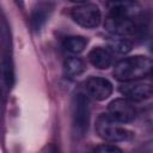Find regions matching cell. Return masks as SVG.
Instances as JSON below:
<instances>
[{"instance_id":"obj_9","label":"cell","mask_w":153,"mask_h":153,"mask_svg":"<svg viewBox=\"0 0 153 153\" xmlns=\"http://www.w3.org/2000/svg\"><path fill=\"white\" fill-rule=\"evenodd\" d=\"M120 92L124 96V98L129 99L130 102H141L148 99L152 96L153 88L151 84L129 81L124 82V85L120 87Z\"/></svg>"},{"instance_id":"obj_6","label":"cell","mask_w":153,"mask_h":153,"mask_svg":"<svg viewBox=\"0 0 153 153\" xmlns=\"http://www.w3.org/2000/svg\"><path fill=\"white\" fill-rule=\"evenodd\" d=\"M108 13L135 19L143 20V8L136 0H109Z\"/></svg>"},{"instance_id":"obj_10","label":"cell","mask_w":153,"mask_h":153,"mask_svg":"<svg viewBox=\"0 0 153 153\" xmlns=\"http://www.w3.org/2000/svg\"><path fill=\"white\" fill-rule=\"evenodd\" d=\"M53 10H54V5L50 2L37 4L32 8V12H31V17H30L31 27L35 31H39L43 27V25L47 23V20L49 19Z\"/></svg>"},{"instance_id":"obj_12","label":"cell","mask_w":153,"mask_h":153,"mask_svg":"<svg viewBox=\"0 0 153 153\" xmlns=\"http://www.w3.org/2000/svg\"><path fill=\"white\" fill-rule=\"evenodd\" d=\"M86 69V65L85 62L80 59V57H75V56H71L68 59H66L65 63H63V71L66 76L68 78H75L80 74H82Z\"/></svg>"},{"instance_id":"obj_14","label":"cell","mask_w":153,"mask_h":153,"mask_svg":"<svg viewBox=\"0 0 153 153\" xmlns=\"http://www.w3.org/2000/svg\"><path fill=\"white\" fill-rule=\"evenodd\" d=\"M108 49L111 53L127 54L131 49V42L128 41L127 38H117V39H114V41H111L109 43V48Z\"/></svg>"},{"instance_id":"obj_15","label":"cell","mask_w":153,"mask_h":153,"mask_svg":"<svg viewBox=\"0 0 153 153\" xmlns=\"http://www.w3.org/2000/svg\"><path fill=\"white\" fill-rule=\"evenodd\" d=\"M94 151H96V152H99V153H115V152L121 153V152H122L121 148H118V147H116V146H114V145H110V143L97 146V147L94 148Z\"/></svg>"},{"instance_id":"obj_2","label":"cell","mask_w":153,"mask_h":153,"mask_svg":"<svg viewBox=\"0 0 153 153\" xmlns=\"http://www.w3.org/2000/svg\"><path fill=\"white\" fill-rule=\"evenodd\" d=\"M91 117L90 100L84 93H76L72 102V129L76 137H82L88 129Z\"/></svg>"},{"instance_id":"obj_17","label":"cell","mask_w":153,"mask_h":153,"mask_svg":"<svg viewBox=\"0 0 153 153\" xmlns=\"http://www.w3.org/2000/svg\"><path fill=\"white\" fill-rule=\"evenodd\" d=\"M16 2H17L19 6H23V0H16Z\"/></svg>"},{"instance_id":"obj_1","label":"cell","mask_w":153,"mask_h":153,"mask_svg":"<svg viewBox=\"0 0 153 153\" xmlns=\"http://www.w3.org/2000/svg\"><path fill=\"white\" fill-rule=\"evenodd\" d=\"M152 60L147 56L135 55L126 57L115 65L114 75L117 80L123 82L137 81L151 74Z\"/></svg>"},{"instance_id":"obj_16","label":"cell","mask_w":153,"mask_h":153,"mask_svg":"<svg viewBox=\"0 0 153 153\" xmlns=\"http://www.w3.org/2000/svg\"><path fill=\"white\" fill-rule=\"evenodd\" d=\"M72 2H78V4H85V2H87L88 0H71Z\"/></svg>"},{"instance_id":"obj_7","label":"cell","mask_w":153,"mask_h":153,"mask_svg":"<svg viewBox=\"0 0 153 153\" xmlns=\"http://www.w3.org/2000/svg\"><path fill=\"white\" fill-rule=\"evenodd\" d=\"M108 115L120 122V123H128L131 122L135 118L136 111L131 102L127 98H116L112 102H110L108 106Z\"/></svg>"},{"instance_id":"obj_5","label":"cell","mask_w":153,"mask_h":153,"mask_svg":"<svg viewBox=\"0 0 153 153\" xmlns=\"http://www.w3.org/2000/svg\"><path fill=\"white\" fill-rule=\"evenodd\" d=\"M71 16L78 25L86 29L97 27L102 19V14L98 6L94 4H87V2L75 6L72 10Z\"/></svg>"},{"instance_id":"obj_11","label":"cell","mask_w":153,"mask_h":153,"mask_svg":"<svg viewBox=\"0 0 153 153\" xmlns=\"http://www.w3.org/2000/svg\"><path fill=\"white\" fill-rule=\"evenodd\" d=\"M88 61L98 69H106L112 65V53L108 48L96 47L88 53Z\"/></svg>"},{"instance_id":"obj_13","label":"cell","mask_w":153,"mask_h":153,"mask_svg":"<svg viewBox=\"0 0 153 153\" xmlns=\"http://www.w3.org/2000/svg\"><path fill=\"white\" fill-rule=\"evenodd\" d=\"M87 39L82 36H69L63 42V48L73 54H79L86 48Z\"/></svg>"},{"instance_id":"obj_3","label":"cell","mask_w":153,"mask_h":153,"mask_svg":"<svg viewBox=\"0 0 153 153\" xmlns=\"http://www.w3.org/2000/svg\"><path fill=\"white\" fill-rule=\"evenodd\" d=\"M96 131L99 137L109 142L127 141L133 136V133L130 130L122 127L120 122L112 120L109 115L105 114L98 116L96 121Z\"/></svg>"},{"instance_id":"obj_8","label":"cell","mask_w":153,"mask_h":153,"mask_svg":"<svg viewBox=\"0 0 153 153\" xmlns=\"http://www.w3.org/2000/svg\"><path fill=\"white\" fill-rule=\"evenodd\" d=\"M85 92L87 97L96 100H104L112 93V85L108 79L92 76L85 82Z\"/></svg>"},{"instance_id":"obj_4","label":"cell","mask_w":153,"mask_h":153,"mask_svg":"<svg viewBox=\"0 0 153 153\" xmlns=\"http://www.w3.org/2000/svg\"><path fill=\"white\" fill-rule=\"evenodd\" d=\"M104 25L110 33L120 37H126L142 30L143 20L141 22V20H135V19L108 13Z\"/></svg>"}]
</instances>
